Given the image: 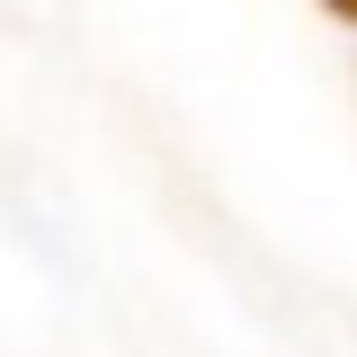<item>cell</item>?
Returning <instances> with one entry per match:
<instances>
[{
	"mask_svg": "<svg viewBox=\"0 0 357 357\" xmlns=\"http://www.w3.org/2000/svg\"><path fill=\"white\" fill-rule=\"evenodd\" d=\"M321 9H331V18H357V0H321Z\"/></svg>",
	"mask_w": 357,
	"mask_h": 357,
	"instance_id": "1",
	"label": "cell"
}]
</instances>
